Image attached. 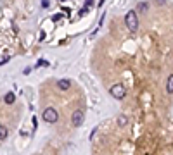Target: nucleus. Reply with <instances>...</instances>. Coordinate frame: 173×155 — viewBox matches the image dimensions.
Wrapping results in <instances>:
<instances>
[{
  "instance_id": "nucleus-1",
  "label": "nucleus",
  "mask_w": 173,
  "mask_h": 155,
  "mask_svg": "<svg viewBox=\"0 0 173 155\" xmlns=\"http://www.w3.org/2000/svg\"><path fill=\"white\" fill-rule=\"evenodd\" d=\"M125 22H126L128 30L132 31V33H135V31L139 30V19H137V12H135V11L126 12V16H125Z\"/></svg>"
},
{
  "instance_id": "nucleus-10",
  "label": "nucleus",
  "mask_w": 173,
  "mask_h": 155,
  "mask_svg": "<svg viewBox=\"0 0 173 155\" xmlns=\"http://www.w3.org/2000/svg\"><path fill=\"white\" fill-rule=\"evenodd\" d=\"M147 7H149V4H147V2H140L137 9H139V12H146V11H147Z\"/></svg>"
},
{
  "instance_id": "nucleus-5",
  "label": "nucleus",
  "mask_w": 173,
  "mask_h": 155,
  "mask_svg": "<svg viewBox=\"0 0 173 155\" xmlns=\"http://www.w3.org/2000/svg\"><path fill=\"white\" fill-rule=\"evenodd\" d=\"M69 86H71V81H69V79H59V81H57V88L62 90V92L69 90Z\"/></svg>"
},
{
  "instance_id": "nucleus-3",
  "label": "nucleus",
  "mask_w": 173,
  "mask_h": 155,
  "mask_svg": "<svg viewBox=\"0 0 173 155\" xmlns=\"http://www.w3.org/2000/svg\"><path fill=\"white\" fill-rule=\"evenodd\" d=\"M111 95H113L114 98L121 100V98H125V95H126V90H125L123 85H114L113 88H111Z\"/></svg>"
},
{
  "instance_id": "nucleus-8",
  "label": "nucleus",
  "mask_w": 173,
  "mask_h": 155,
  "mask_svg": "<svg viewBox=\"0 0 173 155\" xmlns=\"http://www.w3.org/2000/svg\"><path fill=\"white\" fill-rule=\"evenodd\" d=\"M9 136V129L5 126H0V140H5Z\"/></svg>"
},
{
  "instance_id": "nucleus-13",
  "label": "nucleus",
  "mask_w": 173,
  "mask_h": 155,
  "mask_svg": "<svg viewBox=\"0 0 173 155\" xmlns=\"http://www.w3.org/2000/svg\"><path fill=\"white\" fill-rule=\"evenodd\" d=\"M42 7H49V2H47V0H42Z\"/></svg>"
},
{
  "instance_id": "nucleus-7",
  "label": "nucleus",
  "mask_w": 173,
  "mask_h": 155,
  "mask_svg": "<svg viewBox=\"0 0 173 155\" xmlns=\"http://www.w3.org/2000/svg\"><path fill=\"white\" fill-rule=\"evenodd\" d=\"M166 92H168V93H173V74L168 78V81H166Z\"/></svg>"
},
{
  "instance_id": "nucleus-11",
  "label": "nucleus",
  "mask_w": 173,
  "mask_h": 155,
  "mask_svg": "<svg viewBox=\"0 0 173 155\" xmlns=\"http://www.w3.org/2000/svg\"><path fill=\"white\" fill-rule=\"evenodd\" d=\"M47 64H49V62H47V60H43V59H42V60H38V62H37V66H35V67H40V66H47Z\"/></svg>"
},
{
  "instance_id": "nucleus-2",
  "label": "nucleus",
  "mask_w": 173,
  "mask_h": 155,
  "mask_svg": "<svg viewBox=\"0 0 173 155\" xmlns=\"http://www.w3.org/2000/svg\"><path fill=\"white\" fill-rule=\"evenodd\" d=\"M42 117H43V121H45V122L54 124V122H57V119H59V114H57V110L54 107H49V109H45V110H43Z\"/></svg>"
},
{
  "instance_id": "nucleus-4",
  "label": "nucleus",
  "mask_w": 173,
  "mask_h": 155,
  "mask_svg": "<svg viewBox=\"0 0 173 155\" xmlns=\"http://www.w3.org/2000/svg\"><path fill=\"white\" fill-rule=\"evenodd\" d=\"M83 119H85V115H83L82 110H75V112H73L71 121H73V124H75V126H82L83 124Z\"/></svg>"
},
{
  "instance_id": "nucleus-14",
  "label": "nucleus",
  "mask_w": 173,
  "mask_h": 155,
  "mask_svg": "<svg viewBox=\"0 0 173 155\" xmlns=\"http://www.w3.org/2000/svg\"><path fill=\"white\" fill-rule=\"evenodd\" d=\"M61 2H64V0H61Z\"/></svg>"
},
{
  "instance_id": "nucleus-12",
  "label": "nucleus",
  "mask_w": 173,
  "mask_h": 155,
  "mask_svg": "<svg viewBox=\"0 0 173 155\" xmlns=\"http://www.w3.org/2000/svg\"><path fill=\"white\" fill-rule=\"evenodd\" d=\"M85 5H86V7H90V5H94V0H85Z\"/></svg>"
},
{
  "instance_id": "nucleus-6",
  "label": "nucleus",
  "mask_w": 173,
  "mask_h": 155,
  "mask_svg": "<svg viewBox=\"0 0 173 155\" xmlns=\"http://www.w3.org/2000/svg\"><path fill=\"white\" fill-rule=\"evenodd\" d=\"M4 100H5V103H9V105H11V103H14V100H16L14 93H12V92H9L7 95L4 96Z\"/></svg>"
},
{
  "instance_id": "nucleus-9",
  "label": "nucleus",
  "mask_w": 173,
  "mask_h": 155,
  "mask_svg": "<svg viewBox=\"0 0 173 155\" xmlns=\"http://www.w3.org/2000/svg\"><path fill=\"white\" fill-rule=\"evenodd\" d=\"M126 124H128V119L125 117V115H120V117H118V126L123 128V126H126Z\"/></svg>"
}]
</instances>
